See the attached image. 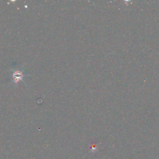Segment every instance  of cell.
<instances>
[{
    "mask_svg": "<svg viewBox=\"0 0 159 159\" xmlns=\"http://www.w3.org/2000/svg\"><path fill=\"white\" fill-rule=\"evenodd\" d=\"M22 77H23L22 73L19 70H16L12 75L13 81L16 83H17L20 80H21Z\"/></svg>",
    "mask_w": 159,
    "mask_h": 159,
    "instance_id": "cell-1",
    "label": "cell"
}]
</instances>
